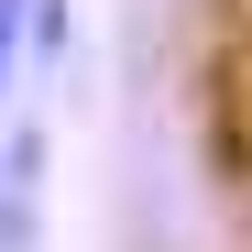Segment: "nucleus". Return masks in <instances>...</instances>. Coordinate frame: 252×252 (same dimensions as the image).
<instances>
[{"instance_id": "f257e3e1", "label": "nucleus", "mask_w": 252, "mask_h": 252, "mask_svg": "<svg viewBox=\"0 0 252 252\" xmlns=\"http://www.w3.org/2000/svg\"><path fill=\"white\" fill-rule=\"evenodd\" d=\"M22 33H33V0H0V66L22 55Z\"/></svg>"}]
</instances>
